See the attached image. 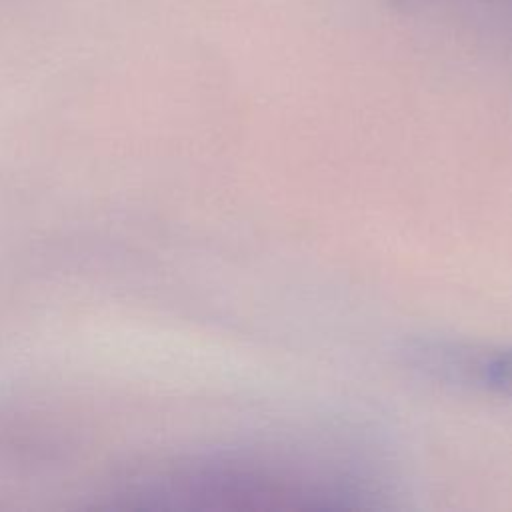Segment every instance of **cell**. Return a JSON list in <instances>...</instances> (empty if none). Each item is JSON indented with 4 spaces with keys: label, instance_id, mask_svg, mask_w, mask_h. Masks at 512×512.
Returning a JSON list of instances; mask_svg holds the SVG:
<instances>
[{
    "label": "cell",
    "instance_id": "6da1fadb",
    "mask_svg": "<svg viewBox=\"0 0 512 512\" xmlns=\"http://www.w3.org/2000/svg\"><path fill=\"white\" fill-rule=\"evenodd\" d=\"M398 356L430 382L512 400V344L414 336L400 344Z\"/></svg>",
    "mask_w": 512,
    "mask_h": 512
},
{
    "label": "cell",
    "instance_id": "7a4b0ae2",
    "mask_svg": "<svg viewBox=\"0 0 512 512\" xmlns=\"http://www.w3.org/2000/svg\"><path fill=\"white\" fill-rule=\"evenodd\" d=\"M392 8H398V10H412V8H418L422 6L426 0H386Z\"/></svg>",
    "mask_w": 512,
    "mask_h": 512
}]
</instances>
